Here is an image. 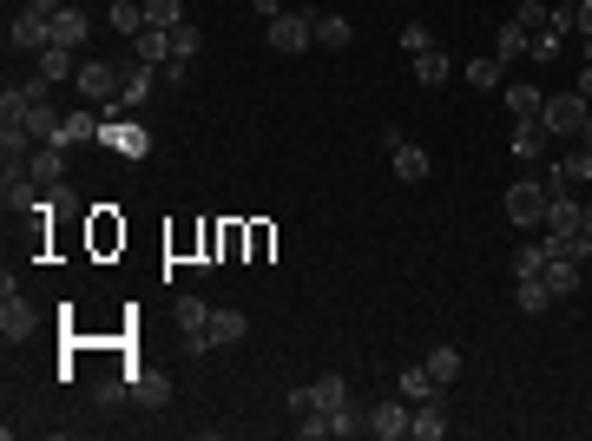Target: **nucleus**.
<instances>
[{"instance_id":"obj_27","label":"nucleus","mask_w":592,"mask_h":441,"mask_svg":"<svg viewBox=\"0 0 592 441\" xmlns=\"http://www.w3.org/2000/svg\"><path fill=\"white\" fill-rule=\"evenodd\" d=\"M546 152V126L540 119H520L514 126V158H540Z\"/></svg>"},{"instance_id":"obj_12","label":"nucleus","mask_w":592,"mask_h":441,"mask_svg":"<svg viewBox=\"0 0 592 441\" xmlns=\"http://www.w3.org/2000/svg\"><path fill=\"white\" fill-rule=\"evenodd\" d=\"M204 336H211V349H231V343H244V336H250V316L244 310H211Z\"/></svg>"},{"instance_id":"obj_29","label":"nucleus","mask_w":592,"mask_h":441,"mask_svg":"<svg viewBox=\"0 0 592 441\" xmlns=\"http://www.w3.org/2000/svg\"><path fill=\"white\" fill-rule=\"evenodd\" d=\"M428 376H435V382H441V389H448V382H454V376H461V349H454V343H441V349H435V356H428Z\"/></svg>"},{"instance_id":"obj_39","label":"nucleus","mask_w":592,"mask_h":441,"mask_svg":"<svg viewBox=\"0 0 592 441\" xmlns=\"http://www.w3.org/2000/svg\"><path fill=\"white\" fill-rule=\"evenodd\" d=\"M290 415H296V422H303V415H323V409H316V389H290Z\"/></svg>"},{"instance_id":"obj_28","label":"nucleus","mask_w":592,"mask_h":441,"mask_svg":"<svg viewBox=\"0 0 592 441\" xmlns=\"http://www.w3.org/2000/svg\"><path fill=\"white\" fill-rule=\"evenodd\" d=\"M145 27H185V0H145Z\"/></svg>"},{"instance_id":"obj_38","label":"nucleus","mask_w":592,"mask_h":441,"mask_svg":"<svg viewBox=\"0 0 592 441\" xmlns=\"http://www.w3.org/2000/svg\"><path fill=\"white\" fill-rule=\"evenodd\" d=\"M402 47H408V53H428L435 40H428V27H421V20H408V27H402Z\"/></svg>"},{"instance_id":"obj_37","label":"nucleus","mask_w":592,"mask_h":441,"mask_svg":"<svg viewBox=\"0 0 592 441\" xmlns=\"http://www.w3.org/2000/svg\"><path fill=\"white\" fill-rule=\"evenodd\" d=\"M546 14H553V7H546V0H520V14H514V27H527V33H546Z\"/></svg>"},{"instance_id":"obj_26","label":"nucleus","mask_w":592,"mask_h":441,"mask_svg":"<svg viewBox=\"0 0 592 441\" xmlns=\"http://www.w3.org/2000/svg\"><path fill=\"white\" fill-rule=\"evenodd\" d=\"M198 53H204V33L191 27V20H185V27H172V66H191Z\"/></svg>"},{"instance_id":"obj_9","label":"nucleus","mask_w":592,"mask_h":441,"mask_svg":"<svg viewBox=\"0 0 592 441\" xmlns=\"http://www.w3.org/2000/svg\"><path fill=\"white\" fill-rule=\"evenodd\" d=\"M99 132H106V126H99V106H79V112H66V119H60V132H53L47 145H60V152H66V145H99Z\"/></svg>"},{"instance_id":"obj_3","label":"nucleus","mask_w":592,"mask_h":441,"mask_svg":"<svg viewBox=\"0 0 592 441\" xmlns=\"http://www.w3.org/2000/svg\"><path fill=\"white\" fill-rule=\"evenodd\" d=\"M586 112H592V99H579V93H553L540 106V126H546V139H579V126H586Z\"/></svg>"},{"instance_id":"obj_46","label":"nucleus","mask_w":592,"mask_h":441,"mask_svg":"<svg viewBox=\"0 0 592 441\" xmlns=\"http://www.w3.org/2000/svg\"><path fill=\"white\" fill-rule=\"evenodd\" d=\"M586 237H592V205H586Z\"/></svg>"},{"instance_id":"obj_19","label":"nucleus","mask_w":592,"mask_h":441,"mask_svg":"<svg viewBox=\"0 0 592 441\" xmlns=\"http://www.w3.org/2000/svg\"><path fill=\"white\" fill-rule=\"evenodd\" d=\"M408 435H415V441H441V435H448V415H441V395H435V402H415V422H408Z\"/></svg>"},{"instance_id":"obj_24","label":"nucleus","mask_w":592,"mask_h":441,"mask_svg":"<svg viewBox=\"0 0 592 441\" xmlns=\"http://www.w3.org/2000/svg\"><path fill=\"white\" fill-rule=\"evenodd\" d=\"M586 178H592V152H586V145H579L573 158H560V165H553V185H566V191L586 185Z\"/></svg>"},{"instance_id":"obj_31","label":"nucleus","mask_w":592,"mask_h":441,"mask_svg":"<svg viewBox=\"0 0 592 441\" xmlns=\"http://www.w3.org/2000/svg\"><path fill=\"white\" fill-rule=\"evenodd\" d=\"M540 86H507V112H514V119H540Z\"/></svg>"},{"instance_id":"obj_1","label":"nucleus","mask_w":592,"mask_h":441,"mask_svg":"<svg viewBox=\"0 0 592 441\" xmlns=\"http://www.w3.org/2000/svg\"><path fill=\"white\" fill-rule=\"evenodd\" d=\"M119 79H125V60L119 66H112V60H86V66H79V79H73V93L86 99V106L112 112V106H119Z\"/></svg>"},{"instance_id":"obj_4","label":"nucleus","mask_w":592,"mask_h":441,"mask_svg":"<svg viewBox=\"0 0 592 441\" xmlns=\"http://www.w3.org/2000/svg\"><path fill=\"white\" fill-rule=\"evenodd\" d=\"M546 198H553V185L520 178V185H507V218H514L520 231H540V224H546Z\"/></svg>"},{"instance_id":"obj_32","label":"nucleus","mask_w":592,"mask_h":441,"mask_svg":"<svg viewBox=\"0 0 592 441\" xmlns=\"http://www.w3.org/2000/svg\"><path fill=\"white\" fill-rule=\"evenodd\" d=\"M468 86L494 93V86H500V53H481V60H468Z\"/></svg>"},{"instance_id":"obj_10","label":"nucleus","mask_w":592,"mask_h":441,"mask_svg":"<svg viewBox=\"0 0 592 441\" xmlns=\"http://www.w3.org/2000/svg\"><path fill=\"white\" fill-rule=\"evenodd\" d=\"M86 33H93V14H86V7H73V0H66L60 14H53V47L79 53V47H86Z\"/></svg>"},{"instance_id":"obj_18","label":"nucleus","mask_w":592,"mask_h":441,"mask_svg":"<svg viewBox=\"0 0 592 441\" xmlns=\"http://www.w3.org/2000/svg\"><path fill=\"white\" fill-rule=\"evenodd\" d=\"M389 165H395V178H402V185H421V178H428V152H421V145H395L389 152Z\"/></svg>"},{"instance_id":"obj_30","label":"nucleus","mask_w":592,"mask_h":441,"mask_svg":"<svg viewBox=\"0 0 592 441\" xmlns=\"http://www.w3.org/2000/svg\"><path fill=\"white\" fill-rule=\"evenodd\" d=\"M448 73H454V66H448V53H435V47H428V53H415V79H421V86H441Z\"/></svg>"},{"instance_id":"obj_36","label":"nucleus","mask_w":592,"mask_h":441,"mask_svg":"<svg viewBox=\"0 0 592 441\" xmlns=\"http://www.w3.org/2000/svg\"><path fill=\"white\" fill-rule=\"evenodd\" d=\"M165 395H172V389H165V376H139V382H132V402H145V409H158Z\"/></svg>"},{"instance_id":"obj_42","label":"nucleus","mask_w":592,"mask_h":441,"mask_svg":"<svg viewBox=\"0 0 592 441\" xmlns=\"http://www.w3.org/2000/svg\"><path fill=\"white\" fill-rule=\"evenodd\" d=\"M27 7H33V14H47V20H53V14L66 7V0H27Z\"/></svg>"},{"instance_id":"obj_25","label":"nucleus","mask_w":592,"mask_h":441,"mask_svg":"<svg viewBox=\"0 0 592 441\" xmlns=\"http://www.w3.org/2000/svg\"><path fill=\"white\" fill-rule=\"evenodd\" d=\"M40 191H47V185H33L27 172H7V211H33V205H40Z\"/></svg>"},{"instance_id":"obj_40","label":"nucleus","mask_w":592,"mask_h":441,"mask_svg":"<svg viewBox=\"0 0 592 441\" xmlns=\"http://www.w3.org/2000/svg\"><path fill=\"white\" fill-rule=\"evenodd\" d=\"M573 33H586V40H592V0H579V7H573Z\"/></svg>"},{"instance_id":"obj_17","label":"nucleus","mask_w":592,"mask_h":441,"mask_svg":"<svg viewBox=\"0 0 592 441\" xmlns=\"http://www.w3.org/2000/svg\"><path fill=\"white\" fill-rule=\"evenodd\" d=\"M106 27L119 33V40H139V33H145V0H112Z\"/></svg>"},{"instance_id":"obj_23","label":"nucleus","mask_w":592,"mask_h":441,"mask_svg":"<svg viewBox=\"0 0 592 441\" xmlns=\"http://www.w3.org/2000/svg\"><path fill=\"white\" fill-rule=\"evenodd\" d=\"M395 389H402L408 402H435V395H441V382L428 376V363H421V369H402V376H395Z\"/></svg>"},{"instance_id":"obj_33","label":"nucleus","mask_w":592,"mask_h":441,"mask_svg":"<svg viewBox=\"0 0 592 441\" xmlns=\"http://www.w3.org/2000/svg\"><path fill=\"white\" fill-rule=\"evenodd\" d=\"M494 47H500V60H520V53H533V33L507 20V27H500V40H494Z\"/></svg>"},{"instance_id":"obj_16","label":"nucleus","mask_w":592,"mask_h":441,"mask_svg":"<svg viewBox=\"0 0 592 441\" xmlns=\"http://www.w3.org/2000/svg\"><path fill=\"white\" fill-rule=\"evenodd\" d=\"M514 303H520L527 316H546V310H553L560 297L546 290V277H514Z\"/></svg>"},{"instance_id":"obj_45","label":"nucleus","mask_w":592,"mask_h":441,"mask_svg":"<svg viewBox=\"0 0 592 441\" xmlns=\"http://www.w3.org/2000/svg\"><path fill=\"white\" fill-rule=\"evenodd\" d=\"M546 7H566V14H573V7H579V0H546Z\"/></svg>"},{"instance_id":"obj_7","label":"nucleus","mask_w":592,"mask_h":441,"mask_svg":"<svg viewBox=\"0 0 592 441\" xmlns=\"http://www.w3.org/2000/svg\"><path fill=\"white\" fill-rule=\"evenodd\" d=\"M7 40H14L20 53H47V47H53V20H47V14H33V7H20L14 27H7Z\"/></svg>"},{"instance_id":"obj_5","label":"nucleus","mask_w":592,"mask_h":441,"mask_svg":"<svg viewBox=\"0 0 592 441\" xmlns=\"http://www.w3.org/2000/svg\"><path fill=\"white\" fill-rule=\"evenodd\" d=\"M33 323H40V316H33V303L20 297L14 277H7V290H0V336H7V343H27Z\"/></svg>"},{"instance_id":"obj_34","label":"nucleus","mask_w":592,"mask_h":441,"mask_svg":"<svg viewBox=\"0 0 592 441\" xmlns=\"http://www.w3.org/2000/svg\"><path fill=\"white\" fill-rule=\"evenodd\" d=\"M310 389H316V409H343V402H349V382L343 376H323V382H310Z\"/></svg>"},{"instance_id":"obj_44","label":"nucleus","mask_w":592,"mask_h":441,"mask_svg":"<svg viewBox=\"0 0 592 441\" xmlns=\"http://www.w3.org/2000/svg\"><path fill=\"white\" fill-rule=\"evenodd\" d=\"M579 145H586V152H592V112H586V126H579Z\"/></svg>"},{"instance_id":"obj_22","label":"nucleus","mask_w":592,"mask_h":441,"mask_svg":"<svg viewBox=\"0 0 592 441\" xmlns=\"http://www.w3.org/2000/svg\"><path fill=\"white\" fill-rule=\"evenodd\" d=\"M349 40H356V27H349L343 14H316V47H329V53H343Z\"/></svg>"},{"instance_id":"obj_15","label":"nucleus","mask_w":592,"mask_h":441,"mask_svg":"<svg viewBox=\"0 0 592 441\" xmlns=\"http://www.w3.org/2000/svg\"><path fill=\"white\" fill-rule=\"evenodd\" d=\"M132 60H145V66H172V33H165V27H145L139 40H132Z\"/></svg>"},{"instance_id":"obj_21","label":"nucleus","mask_w":592,"mask_h":441,"mask_svg":"<svg viewBox=\"0 0 592 441\" xmlns=\"http://www.w3.org/2000/svg\"><path fill=\"white\" fill-rule=\"evenodd\" d=\"M33 73L47 79V86H60V79H79V66H73V53H66V47H47L40 60H33Z\"/></svg>"},{"instance_id":"obj_8","label":"nucleus","mask_w":592,"mask_h":441,"mask_svg":"<svg viewBox=\"0 0 592 441\" xmlns=\"http://www.w3.org/2000/svg\"><path fill=\"white\" fill-rule=\"evenodd\" d=\"M408 422H415V402H408V395H402V402H375V409H369V435L375 441H402Z\"/></svg>"},{"instance_id":"obj_14","label":"nucleus","mask_w":592,"mask_h":441,"mask_svg":"<svg viewBox=\"0 0 592 441\" xmlns=\"http://www.w3.org/2000/svg\"><path fill=\"white\" fill-rule=\"evenodd\" d=\"M60 172H66V152H60V145H33V158H27V178H33V185H60Z\"/></svg>"},{"instance_id":"obj_13","label":"nucleus","mask_w":592,"mask_h":441,"mask_svg":"<svg viewBox=\"0 0 592 441\" xmlns=\"http://www.w3.org/2000/svg\"><path fill=\"white\" fill-rule=\"evenodd\" d=\"M99 145H106V152H125V158H145V152H152V132H145V126H119V119H112V126L99 132Z\"/></svg>"},{"instance_id":"obj_43","label":"nucleus","mask_w":592,"mask_h":441,"mask_svg":"<svg viewBox=\"0 0 592 441\" xmlns=\"http://www.w3.org/2000/svg\"><path fill=\"white\" fill-rule=\"evenodd\" d=\"M250 7H257L264 20H277V14H283V0H250Z\"/></svg>"},{"instance_id":"obj_20","label":"nucleus","mask_w":592,"mask_h":441,"mask_svg":"<svg viewBox=\"0 0 592 441\" xmlns=\"http://www.w3.org/2000/svg\"><path fill=\"white\" fill-rule=\"evenodd\" d=\"M540 277H546V290H553L560 303L579 290V264H573V257H546V270H540Z\"/></svg>"},{"instance_id":"obj_41","label":"nucleus","mask_w":592,"mask_h":441,"mask_svg":"<svg viewBox=\"0 0 592 441\" xmlns=\"http://www.w3.org/2000/svg\"><path fill=\"white\" fill-rule=\"evenodd\" d=\"M573 93H579V99H592V60L579 66V86H573Z\"/></svg>"},{"instance_id":"obj_35","label":"nucleus","mask_w":592,"mask_h":441,"mask_svg":"<svg viewBox=\"0 0 592 441\" xmlns=\"http://www.w3.org/2000/svg\"><path fill=\"white\" fill-rule=\"evenodd\" d=\"M362 428H369V415H356L343 402V409H329V441H343V435H362Z\"/></svg>"},{"instance_id":"obj_47","label":"nucleus","mask_w":592,"mask_h":441,"mask_svg":"<svg viewBox=\"0 0 592 441\" xmlns=\"http://www.w3.org/2000/svg\"><path fill=\"white\" fill-rule=\"evenodd\" d=\"M283 7H303V0H283Z\"/></svg>"},{"instance_id":"obj_6","label":"nucleus","mask_w":592,"mask_h":441,"mask_svg":"<svg viewBox=\"0 0 592 441\" xmlns=\"http://www.w3.org/2000/svg\"><path fill=\"white\" fill-rule=\"evenodd\" d=\"M546 231L553 237H573V231H586V205H579L566 185H553V198H546Z\"/></svg>"},{"instance_id":"obj_2","label":"nucleus","mask_w":592,"mask_h":441,"mask_svg":"<svg viewBox=\"0 0 592 441\" xmlns=\"http://www.w3.org/2000/svg\"><path fill=\"white\" fill-rule=\"evenodd\" d=\"M303 47H316V14L310 7H283L270 20V53H303Z\"/></svg>"},{"instance_id":"obj_11","label":"nucleus","mask_w":592,"mask_h":441,"mask_svg":"<svg viewBox=\"0 0 592 441\" xmlns=\"http://www.w3.org/2000/svg\"><path fill=\"white\" fill-rule=\"evenodd\" d=\"M165 79V66H145V60H125V79H119V106H145L152 86Z\"/></svg>"}]
</instances>
